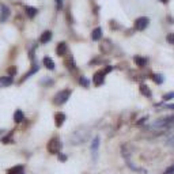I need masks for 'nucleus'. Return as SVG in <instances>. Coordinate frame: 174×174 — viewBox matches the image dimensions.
Wrapping results in <instances>:
<instances>
[{
    "label": "nucleus",
    "instance_id": "obj_2",
    "mask_svg": "<svg viewBox=\"0 0 174 174\" xmlns=\"http://www.w3.org/2000/svg\"><path fill=\"white\" fill-rule=\"evenodd\" d=\"M60 150H61V142H60L57 137L50 139L48 143V151L50 152V154H58Z\"/></svg>",
    "mask_w": 174,
    "mask_h": 174
},
{
    "label": "nucleus",
    "instance_id": "obj_8",
    "mask_svg": "<svg viewBox=\"0 0 174 174\" xmlns=\"http://www.w3.org/2000/svg\"><path fill=\"white\" fill-rule=\"evenodd\" d=\"M98 145H99V137H95L93 140V144H91V152H93V156H94V158L97 156Z\"/></svg>",
    "mask_w": 174,
    "mask_h": 174
},
{
    "label": "nucleus",
    "instance_id": "obj_30",
    "mask_svg": "<svg viewBox=\"0 0 174 174\" xmlns=\"http://www.w3.org/2000/svg\"><path fill=\"white\" fill-rule=\"evenodd\" d=\"M159 1H161V3H164V4H166V3L169 1V0H159Z\"/></svg>",
    "mask_w": 174,
    "mask_h": 174
},
{
    "label": "nucleus",
    "instance_id": "obj_4",
    "mask_svg": "<svg viewBox=\"0 0 174 174\" xmlns=\"http://www.w3.org/2000/svg\"><path fill=\"white\" fill-rule=\"evenodd\" d=\"M94 84L95 86H101V84H103V82H105V71H98L94 74Z\"/></svg>",
    "mask_w": 174,
    "mask_h": 174
},
{
    "label": "nucleus",
    "instance_id": "obj_19",
    "mask_svg": "<svg viewBox=\"0 0 174 174\" xmlns=\"http://www.w3.org/2000/svg\"><path fill=\"white\" fill-rule=\"evenodd\" d=\"M166 144L170 145V147H174V133H171V135L167 137V140H166Z\"/></svg>",
    "mask_w": 174,
    "mask_h": 174
},
{
    "label": "nucleus",
    "instance_id": "obj_7",
    "mask_svg": "<svg viewBox=\"0 0 174 174\" xmlns=\"http://www.w3.org/2000/svg\"><path fill=\"white\" fill-rule=\"evenodd\" d=\"M65 121V114L64 113H56L55 116V123H56V126H61Z\"/></svg>",
    "mask_w": 174,
    "mask_h": 174
},
{
    "label": "nucleus",
    "instance_id": "obj_23",
    "mask_svg": "<svg viewBox=\"0 0 174 174\" xmlns=\"http://www.w3.org/2000/svg\"><path fill=\"white\" fill-rule=\"evenodd\" d=\"M37 71H38V67H34V68H33V69H31V71H30V72H27V74H26V76L23 77V79H27V77H29L30 75H33V74H34V72H37Z\"/></svg>",
    "mask_w": 174,
    "mask_h": 174
},
{
    "label": "nucleus",
    "instance_id": "obj_20",
    "mask_svg": "<svg viewBox=\"0 0 174 174\" xmlns=\"http://www.w3.org/2000/svg\"><path fill=\"white\" fill-rule=\"evenodd\" d=\"M65 65H67V67L69 68V69H74V68H75V63H74V60H72V58H68L67 61H65Z\"/></svg>",
    "mask_w": 174,
    "mask_h": 174
},
{
    "label": "nucleus",
    "instance_id": "obj_10",
    "mask_svg": "<svg viewBox=\"0 0 174 174\" xmlns=\"http://www.w3.org/2000/svg\"><path fill=\"white\" fill-rule=\"evenodd\" d=\"M133 61H135V64L137 65V67H144V65L147 64V58L140 57V56H135Z\"/></svg>",
    "mask_w": 174,
    "mask_h": 174
},
{
    "label": "nucleus",
    "instance_id": "obj_11",
    "mask_svg": "<svg viewBox=\"0 0 174 174\" xmlns=\"http://www.w3.org/2000/svg\"><path fill=\"white\" fill-rule=\"evenodd\" d=\"M102 37V29L101 27H97V29L93 30V34H91V38L94 39V41H98V39Z\"/></svg>",
    "mask_w": 174,
    "mask_h": 174
},
{
    "label": "nucleus",
    "instance_id": "obj_26",
    "mask_svg": "<svg viewBox=\"0 0 174 174\" xmlns=\"http://www.w3.org/2000/svg\"><path fill=\"white\" fill-rule=\"evenodd\" d=\"M164 174H174V164H173V166H170L167 170L164 171Z\"/></svg>",
    "mask_w": 174,
    "mask_h": 174
},
{
    "label": "nucleus",
    "instance_id": "obj_1",
    "mask_svg": "<svg viewBox=\"0 0 174 174\" xmlns=\"http://www.w3.org/2000/svg\"><path fill=\"white\" fill-rule=\"evenodd\" d=\"M69 95H71V90L60 91V93H57L55 95V98H53V103H55V105H63V103L67 102V99L69 98Z\"/></svg>",
    "mask_w": 174,
    "mask_h": 174
},
{
    "label": "nucleus",
    "instance_id": "obj_6",
    "mask_svg": "<svg viewBox=\"0 0 174 174\" xmlns=\"http://www.w3.org/2000/svg\"><path fill=\"white\" fill-rule=\"evenodd\" d=\"M56 53H57L60 57H61V56H65V53H67V44H65V42H60L57 45V48H56Z\"/></svg>",
    "mask_w": 174,
    "mask_h": 174
},
{
    "label": "nucleus",
    "instance_id": "obj_27",
    "mask_svg": "<svg viewBox=\"0 0 174 174\" xmlns=\"http://www.w3.org/2000/svg\"><path fill=\"white\" fill-rule=\"evenodd\" d=\"M8 72H10V75H14V74H15V72H16V69H15V68H10V69H8Z\"/></svg>",
    "mask_w": 174,
    "mask_h": 174
},
{
    "label": "nucleus",
    "instance_id": "obj_18",
    "mask_svg": "<svg viewBox=\"0 0 174 174\" xmlns=\"http://www.w3.org/2000/svg\"><path fill=\"white\" fill-rule=\"evenodd\" d=\"M151 79L155 82V83H158V84H161L162 82H163V77H162V75H152Z\"/></svg>",
    "mask_w": 174,
    "mask_h": 174
},
{
    "label": "nucleus",
    "instance_id": "obj_3",
    "mask_svg": "<svg viewBox=\"0 0 174 174\" xmlns=\"http://www.w3.org/2000/svg\"><path fill=\"white\" fill-rule=\"evenodd\" d=\"M150 23V19L148 18H145V16H142V18H137V19L135 20V29L136 30H144L147 26H148Z\"/></svg>",
    "mask_w": 174,
    "mask_h": 174
},
{
    "label": "nucleus",
    "instance_id": "obj_15",
    "mask_svg": "<svg viewBox=\"0 0 174 174\" xmlns=\"http://www.w3.org/2000/svg\"><path fill=\"white\" fill-rule=\"evenodd\" d=\"M12 83V76H1L0 77V84L3 86H10Z\"/></svg>",
    "mask_w": 174,
    "mask_h": 174
},
{
    "label": "nucleus",
    "instance_id": "obj_28",
    "mask_svg": "<svg viewBox=\"0 0 174 174\" xmlns=\"http://www.w3.org/2000/svg\"><path fill=\"white\" fill-rule=\"evenodd\" d=\"M10 140L12 142V139H11V137H4L3 139V143H10Z\"/></svg>",
    "mask_w": 174,
    "mask_h": 174
},
{
    "label": "nucleus",
    "instance_id": "obj_25",
    "mask_svg": "<svg viewBox=\"0 0 174 174\" xmlns=\"http://www.w3.org/2000/svg\"><path fill=\"white\" fill-rule=\"evenodd\" d=\"M56 7H57V10L60 11L63 8V0H56Z\"/></svg>",
    "mask_w": 174,
    "mask_h": 174
},
{
    "label": "nucleus",
    "instance_id": "obj_21",
    "mask_svg": "<svg viewBox=\"0 0 174 174\" xmlns=\"http://www.w3.org/2000/svg\"><path fill=\"white\" fill-rule=\"evenodd\" d=\"M79 83H80L82 86H84V87H88V84H90V82L87 80V79H86V77H84V76H82L80 79H79Z\"/></svg>",
    "mask_w": 174,
    "mask_h": 174
},
{
    "label": "nucleus",
    "instance_id": "obj_9",
    "mask_svg": "<svg viewBox=\"0 0 174 174\" xmlns=\"http://www.w3.org/2000/svg\"><path fill=\"white\" fill-rule=\"evenodd\" d=\"M50 38H52V31H44L42 33V36H41V38H39V42L41 44H46V42H49L50 41Z\"/></svg>",
    "mask_w": 174,
    "mask_h": 174
},
{
    "label": "nucleus",
    "instance_id": "obj_12",
    "mask_svg": "<svg viewBox=\"0 0 174 174\" xmlns=\"http://www.w3.org/2000/svg\"><path fill=\"white\" fill-rule=\"evenodd\" d=\"M44 65H45L48 69H55V63H53V60H52L50 57H44Z\"/></svg>",
    "mask_w": 174,
    "mask_h": 174
},
{
    "label": "nucleus",
    "instance_id": "obj_24",
    "mask_svg": "<svg viewBox=\"0 0 174 174\" xmlns=\"http://www.w3.org/2000/svg\"><path fill=\"white\" fill-rule=\"evenodd\" d=\"M173 98H174V93H169V94H166V95L163 97V99L164 101H170V99H173Z\"/></svg>",
    "mask_w": 174,
    "mask_h": 174
},
{
    "label": "nucleus",
    "instance_id": "obj_31",
    "mask_svg": "<svg viewBox=\"0 0 174 174\" xmlns=\"http://www.w3.org/2000/svg\"><path fill=\"white\" fill-rule=\"evenodd\" d=\"M20 174H23V173H20Z\"/></svg>",
    "mask_w": 174,
    "mask_h": 174
},
{
    "label": "nucleus",
    "instance_id": "obj_13",
    "mask_svg": "<svg viewBox=\"0 0 174 174\" xmlns=\"http://www.w3.org/2000/svg\"><path fill=\"white\" fill-rule=\"evenodd\" d=\"M23 118H25V114H23L22 110H16L14 113V120H15V123H22Z\"/></svg>",
    "mask_w": 174,
    "mask_h": 174
},
{
    "label": "nucleus",
    "instance_id": "obj_29",
    "mask_svg": "<svg viewBox=\"0 0 174 174\" xmlns=\"http://www.w3.org/2000/svg\"><path fill=\"white\" fill-rule=\"evenodd\" d=\"M58 159L60 161H67V156L65 155H58Z\"/></svg>",
    "mask_w": 174,
    "mask_h": 174
},
{
    "label": "nucleus",
    "instance_id": "obj_16",
    "mask_svg": "<svg viewBox=\"0 0 174 174\" xmlns=\"http://www.w3.org/2000/svg\"><path fill=\"white\" fill-rule=\"evenodd\" d=\"M23 173V166H14L7 171V174H20Z\"/></svg>",
    "mask_w": 174,
    "mask_h": 174
},
{
    "label": "nucleus",
    "instance_id": "obj_14",
    "mask_svg": "<svg viewBox=\"0 0 174 174\" xmlns=\"http://www.w3.org/2000/svg\"><path fill=\"white\" fill-rule=\"evenodd\" d=\"M37 12H38V10L36 7H26V14H27L29 18H34L37 15Z\"/></svg>",
    "mask_w": 174,
    "mask_h": 174
},
{
    "label": "nucleus",
    "instance_id": "obj_17",
    "mask_svg": "<svg viewBox=\"0 0 174 174\" xmlns=\"http://www.w3.org/2000/svg\"><path fill=\"white\" fill-rule=\"evenodd\" d=\"M140 93H142L143 95H145V97H151V90H150L145 84H142V86H140Z\"/></svg>",
    "mask_w": 174,
    "mask_h": 174
},
{
    "label": "nucleus",
    "instance_id": "obj_5",
    "mask_svg": "<svg viewBox=\"0 0 174 174\" xmlns=\"http://www.w3.org/2000/svg\"><path fill=\"white\" fill-rule=\"evenodd\" d=\"M8 16H10V10H8V7L3 4L0 7V22H6Z\"/></svg>",
    "mask_w": 174,
    "mask_h": 174
},
{
    "label": "nucleus",
    "instance_id": "obj_22",
    "mask_svg": "<svg viewBox=\"0 0 174 174\" xmlns=\"http://www.w3.org/2000/svg\"><path fill=\"white\" fill-rule=\"evenodd\" d=\"M166 39H167L169 44H174V33H170V34L166 37Z\"/></svg>",
    "mask_w": 174,
    "mask_h": 174
}]
</instances>
